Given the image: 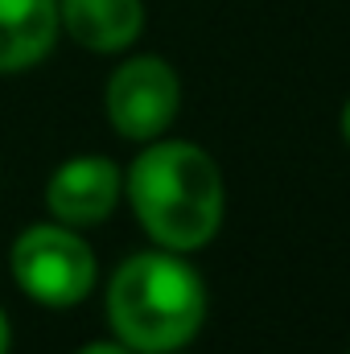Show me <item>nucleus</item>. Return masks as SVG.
Wrapping results in <instances>:
<instances>
[{
	"label": "nucleus",
	"mask_w": 350,
	"mask_h": 354,
	"mask_svg": "<svg viewBox=\"0 0 350 354\" xmlns=\"http://www.w3.org/2000/svg\"><path fill=\"white\" fill-rule=\"evenodd\" d=\"M12 276L37 305L71 309L95 288V252L66 223H33L12 243Z\"/></svg>",
	"instance_id": "3"
},
{
	"label": "nucleus",
	"mask_w": 350,
	"mask_h": 354,
	"mask_svg": "<svg viewBox=\"0 0 350 354\" xmlns=\"http://www.w3.org/2000/svg\"><path fill=\"white\" fill-rule=\"evenodd\" d=\"M58 41V0H0V75L37 66Z\"/></svg>",
	"instance_id": "7"
},
{
	"label": "nucleus",
	"mask_w": 350,
	"mask_h": 354,
	"mask_svg": "<svg viewBox=\"0 0 350 354\" xmlns=\"http://www.w3.org/2000/svg\"><path fill=\"white\" fill-rule=\"evenodd\" d=\"M107 322L132 354H174L206 322V284L181 252H140L107 284Z\"/></svg>",
	"instance_id": "2"
},
{
	"label": "nucleus",
	"mask_w": 350,
	"mask_h": 354,
	"mask_svg": "<svg viewBox=\"0 0 350 354\" xmlns=\"http://www.w3.org/2000/svg\"><path fill=\"white\" fill-rule=\"evenodd\" d=\"M342 136H347V145H350V99H347V107H342Z\"/></svg>",
	"instance_id": "10"
},
{
	"label": "nucleus",
	"mask_w": 350,
	"mask_h": 354,
	"mask_svg": "<svg viewBox=\"0 0 350 354\" xmlns=\"http://www.w3.org/2000/svg\"><path fill=\"white\" fill-rule=\"evenodd\" d=\"M136 223L169 252H198L223 227L227 189L214 157L190 140H161L136 153L124 177Z\"/></svg>",
	"instance_id": "1"
},
{
	"label": "nucleus",
	"mask_w": 350,
	"mask_h": 354,
	"mask_svg": "<svg viewBox=\"0 0 350 354\" xmlns=\"http://www.w3.org/2000/svg\"><path fill=\"white\" fill-rule=\"evenodd\" d=\"M103 107H107V120H111V128L120 136H128V140H157L174 124L177 107H181L177 71L157 54L128 58L107 79Z\"/></svg>",
	"instance_id": "4"
},
{
	"label": "nucleus",
	"mask_w": 350,
	"mask_h": 354,
	"mask_svg": "<svg viewBox=\"0 0 350 354\" xmlns=\"http://www.w3.org/2000/svg\"><path fill=\"white\" fill-rule=\"evenodd\" d=\"M120 194H124V174L111 157H71L50 177L46 206L66 227H95L116 210Z\"/></svg>",
	"instance_id": "5"
},
{
	"label": "nucleus",
	"mask_w": 350,
	"mask_h": 354,
	"mask_svg": "<svg viewBox=\"0 0 350 354\" xmlns=\"http://www.w3.org/2000/svg\"><path fill=\"white\" fill-rule=\"evenodd\" d=\"M75 354H132L124 342H91V346H83V351H75Z\"/></svg>",
	"instance_id": "8"
},
{
	"label": "nucleus",
	"mask_w": 350,
	"mask_h": 354,
	"mask_svg": "<svg viewBox=\"0 0 350 354\" xmlns=\"http://www.w3.org/2000/svg\"><path fill=\"white\" fill-rule=\"evenodd\" d=\"M8 346H12V326H8V313L0 309V354H8Z\"/></svg>",
	"instance_id": "9"
},
{
	"label": "nucleus",
	"mask_w": 350,
	"mask_h": 354,
	"mask_svg": "<svg viewBox=\"0 0 350 354\" xmlns=\"http://www.w3.org/2000/svg\"><path fill=\"white\" fill-rule=\"evenodd\" d=\"M58 29L91 54H120L145 29L140 0H58Z\"/></svg>",
	"instance_id": "6"
}]
</instances>
